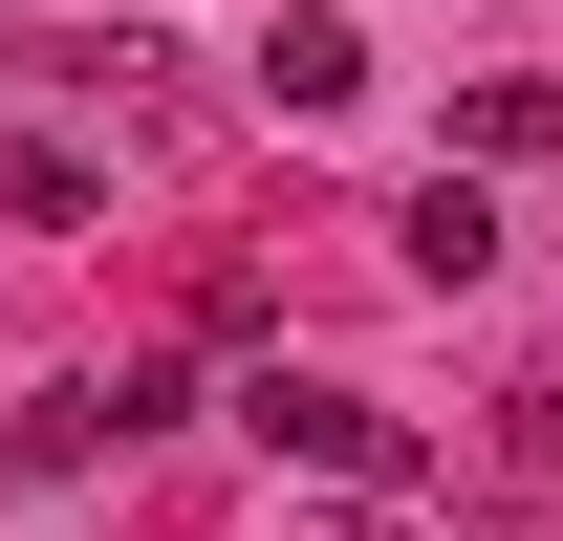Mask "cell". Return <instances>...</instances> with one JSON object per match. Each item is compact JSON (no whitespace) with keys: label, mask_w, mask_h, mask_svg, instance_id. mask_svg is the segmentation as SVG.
Segmentation results:
<instances>
[{"label":"cell","mask_w":563,"mask_h":541,"mask_svg":"<svg viewBox=\"0 0 563 541\" xmlns=\"http://www.w3.org/2000/svg\"><path fill=\"white\" fill-rule=\"evenodd\" d=\"M239 433H261V455H303V476H433V455H412V411L325 390V368H261V390H239Z\"/></svg>","instance_id":"cell-1"},{"label":"cell","mask_w":563,"mask_h":541,"mask_svg":"<svg viewBox=\"0 0 563 541\" xmlns=\"http://www.w3.org/2000/svg\"><path fill=\"white\" fill-rule=\"evenodd\" d=\"M261 87L303 109V131H325V109H368V22H347V0H282V22H261Z\"/></svg>","instance_id":"cell-2"},{"label":"cell","mask_w":563,"mask_h":541,"mask_svg":"<svg viewBox=\"0 0 563 541\" xmlns=\"http://www.w3.org/2000/svg\"><path fill=\"white\" fill-rule=\"evenodd\" d=\"M0 217H22V239H87V217H109V174H87L66 131H22V152H0Z\"/></svg>","instance_id":"cell-3"},{"label":"cell","mask_w":563,"mask_h":541,"mask_svg":"<svg viewBox=\"0 0 563 541\" xmlns=\"http://www.w3.org/2000/svg\"><path fill=\"white\" fill-rule=\"evenodd\" d=\"M390 239H412V281H498V196H477V174H433Z\"/></svg>","instance_id":"cell-4"},{"label":"cell","mask_w":563,"mask_h":541,"mask_svg":"<svg viewBox=\"0 0 563 541\" xmlns=\"http://www.w3.org/2000/svg\"><path fill=\"white\" fill-rule=\"evenodd\" d=\"M109 433H131V411H109V368H87V390H22V433H0V455H22V476H87Z\"/></svg>","instance_id":"cell-5"},{"label":"cell","mask_w":563,"mask_h":541,"mask_svg":"<svg viewBox=\"0 0 563 541\" xmlns=\"http://www.w3.org/2000/svg\"><path fill=\"white\" fill-rule=\"evenodd\" d=\"M455 152H563V87H542V66H498L477 109H455Z\"/></svg>","instance_id":"cell-6"},{"label":"cell","mask_w":563,"mask_h":541,"mask_svg":"<svg viewBox=\"0 0 563 541\" xmlns=\"http://www.w3.org/2000/svg\"><path fill=\"white\" fill-rule=\"evenodd\" d=\"M282 541H412V476H347V498H303Z\"/></svg>","instance_id":"cell-7"},{"label":"cell","mask_w":563,"mask_h":541,"mask_svg":"<svg viewBox=\"0 0 563 541\" xmlns=\"http://www.w3.org/2000/svg\"><path fill=\"white\" fill-rule=\"evenodd\" d=\"M498 455H520V476H563V390H498Z\"/></svg>","instance_id":"cell-8"}]
</instances>
